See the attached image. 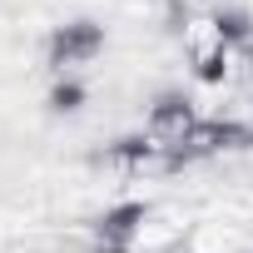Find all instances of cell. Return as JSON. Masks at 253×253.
I'll return each instance as SVG.
<instances>
[{"mask_svg": "<svg viewBox=\"0 0 253 253\" xmlns=\"http://www.w3.org/2000/svg\"><path fill=\"white\" fill-rule=\"evenodd\" d=\"M104 45H109L104 20H94V15H70V20L50 25V35H45V60L55 65V75H75L80 65L99 60Z\"/></svg>", "mask_w": 253, "mask_h": 253, "instance_id": "1", "label": "cell"}, {"mask_svg": "<svg viewBox=\"0 0 253 253\" xmlns=\"http://www.w3.org/2000/svg\"><path fill=\"white\" fill-rule=\"evenodd\" d=\"M149 213H154V204H149V199H114V204H104V209L89 218L94 248H99V253H129V248H134V238L144 233Z\"/></svg>", "mask_w": 253, "mask_h": 253, "instance_id": "2", "label": "cell"}, {"mask_svg": "<svg viewBox=\"0 0 253 253\" xmlns=\"http://www.w3.org/2000/svg\"><path fill=\"white\" fill-rule=\"evenodd\" d=\"M209 30H213V45L223 50H238V45H253V15L243 5H218L209 15Z\"/></svg>", "mask_w": 253, "mask_h": 253, "instance_id": "5", "label": "cell"}, {"mask_svg": "<svg viewBox=\"0 0 253 253\" xmlns=\"http://www.w3.org/2000/svg\"><path fill=\"white\" fill-rule=\"evenodd\" d=\"M248 75H253V45H248Z\"/></svg>", "mask_w": 253, "mask_h": 253, "instance_id": "8", "label": "cell"}, {"mask_svg": "<svg viewBox=\"0 0 253 253\" xmlns=\"http://www.w3.org/2000/svg\"><path fill=\"white\" fill-rule=\"evenodd\" d=\"M84 99H89V89H84L80 75H55L50 89H45V109H50V114H80Z\"/></svg>", "mask_w": 253, "mask_h": 253, "instance_id": "6", "label": "cell"}, {"mask_svg": "<svg viewBox=\"0 0 253 253\" xmlns=\"http://www.w3.org/2000/svg\"><path fill=\"white\" fill-rule=\"evenodd\" d=\"M104 154H109V164H119V169H144V164L164 159V139L149 134V129H139V134H119Z\"/></svg>", "mask_w": 253, "mask_h": 253, "instance_id": "4", "label": "cell"}, {"mask_svg": "<svg viewBox=\"0 0 253 253\" xmlns=\"http://www.w3.org/2000/svg\"><path fill=\"white\" fill-rule=\"evenodd\" d=\"M144 124H149V134H159V139H179L189 124H199V104L184 89H159L149 99V109H144Z\"/></svg>", "mask_w": 253, "mask_h": 253, "instance_id": "3", "label": "cell"}, {"mask_svg": "<svg viewBox=\"0 0 253 253\" xmlns=\"http://www.w3.org/2000/svg\"><path fill=\"white\" fill-rule=\"evenodd\" d=\"M228 70H233V50H223V45H209V50H199V60H194V80H199V84H223Z\"/></svg>", "mask_w": 253, "mask_h": 253, "instance_id": "7", "label": "cell"}]
</instances>
